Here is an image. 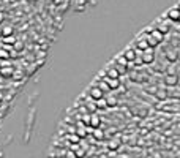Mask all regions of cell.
Returning a JSON list of instances; mask_svg holds the SVG:
<instances>
[{
    "label": "cell",
    "mask_w": 180,
    "mask_h": 158,
    "mask_svg": "<svg viewBox=\"0 0 180 158\" xmlns=\"http://www.w3.org/2000/svg\"><path fill=\"white\" fill-rule=\"evenodd\" d=\"M141 60L144 65H152L155 62V52L152 48H147L146 51H141Z\"/></svg>",
    "instance_id": "obj_1"
},
{
    "label": "cell",
    "mask_w": 180,
    "mask_h": 158,
    "mask_svg": "<svg viewBox=\"0 0 180 158\" xmlns=\"http://www.w3.org/2000/svg\"><path fill=\"white\" fill-rule=\"evenodd\" d=\"M100 79H103L104 82L108 84V87L111 88V90H117V88L120 87V81H119V78H109V76H101Z\"/></svg>",
    "instance_id": "obj_2"
},
{
    "label": "cell",
    "mask_w": 180,
    "mask_h": 158,
    "mask_svg": "<svg viewBox=\"0 0 180 158\" xmlns=\"http://www.w3.org/2000/svg\"><path fill=\"white\" fill-rule=\"evenodd\" d=\"M133 48H134L136 49V51H146V49L148 48V44H147V41H146V38H144L142 35H141L139 38H138V40H136L134 41V46H133Z\"/></svg>",
    "instance_id": "obj_3"
},
{
    "label": "cell",
    "mask_w": 180,
    "mask_h": 158,
    "mask_svg": "<svg viewBox=\"0 0 180 158\" xmlns=\"http://www.w3.org/2000/svg\"><path fill=\"white\" fill-rule=\"evenodd\" d=\"M89 97L92 98V100H100V98L104 97V93L96 86H92V87L89 88Z\"/></svg>",
    "instance_id": "obj_4"
},
{
    "label": "cell",
    "mask_w": 180,
    "mask_h": 158,
    "mask_svg": "<svg viewBox=\"0 0 180 158\" xmlns=\"http://www.w3.org/2000/svg\"><path fill=\"white\" fill-rule=\"evenodd\" d=\"M177 82H179V76L177 74H164V84H166L167 87H174V86H177Z\"/></svg>",
    "instance_id": "obj_5"
},
{
    "label": "cell",
    "mask_w": 180,
    "mask_h": 158,
    "mask_svg": "<svg viewBox=\"0 0 180 158\" xmlns=\"http://www.w3.org/2000/svg\"><path fill=\"white\" fill-rule=\"evenodd\" d=\"M167 19L172 22H179V19H180V13H179V8H177V5L174 6V8H171L169 11H167Z\"/></svg>",
    "instance_id": "obj_6"
},
{
    "label": "cell",
    "mask_w": 180,
    "mask_h": 158,
    "mask_svg": "<svg viewBox=\"0 0 180 158\" xmlns=\"http://www.w3.org/2000/svg\"><path fill=\"white\" fill-rule=\"evenodd\" d=\"M155 98L156 100H161V101H164V100H167V88H163V87H156L155 90Z\"/></svg>",
    "instance_id": "obj_7"
},
{
    "label": "cell",
    "mask_w": 180,
    "mask_h": 158,
    "mask_svg": "<svg viewBox=\"0 0 180 158\" xmlns=\"http://www.w3.org/2000/svg\"><path fill=\"white\" fill-rule=\"evenodd\" d=\"M122 55H123L128 62H133V60H134V57L138 55V52H136L134 48H128V49H125V51H123Z\"/></svg>",
    "instance_id": "obj_8"
},
{
    "label": "cell",
    "mask_w": 180,
    "mask_h": 158,
    "mask_svg": "<svg viewBox=\"0 0 180 158\" xmlns=\"http://www.w3.org/2000/svg\"><path fill=\"white\" fill-rule=\"evenodd\" d=\"M177 55H179L177 48L166 51V59H167V62H171V63H175V62H177Z\"/></svg>",
    "instance_id": "obj_9"
},
{
    "label": "cell",
    "mask_w": 180,
    "mask_h": 158,
    "mask_svg": "<svg viewBox=\"0 0 180 158\" xmlns=\"http://www.w3.org/2000/svg\"><path fill=\"white\" fill-rule=\"evenodd\" d=\"M103 98H104V101H106V107H115L117 106V98L114 95L108 93V95H104Z\"/></svg>",
    "instance_id": "obj_10"
},
{
    "label": "cell",
    "mask_w": 180,
    "mask_h": 158,
    "mask_svg": "<svg viewBox=\"0 0 180 158\" xmlns=\"http://www.w3.org/2000/svg\"><path fill=\"white\" fill-rule=\"evenodd\" d=\"M100 123H101V119H100L98 114H95V112L90 114V126H92V128H98Z\"/></svg>",
    "instance_id": "obj_11"
},
{
    "label": "cell",
    "mask_w": 180,
    "mask_h": 158,
    "mask_svg": "<svg viewBox=\"0 0 180 158\" xmlns=\"http://www.w3.org/2000/svg\"><path fill=\"white\" fill-rule=\"evenodd\" d=\"M156 30L161 32L163 35H166V33L171 32V24H169V22H160V24L156 25Z\"/></svg>",
    "instance_id": "obj_12"
},
{
    "label": "cell",
    "mask_w": 180,
    "mask_h": 158,
    "mask_svg": "<svg viewBox=\"0 0 180 158\" xmlns=\"http://www.w3.org/2000/svg\"><path fill=\"white\" fill-rule=\"evenodd\" d=\"M148 35H150L152 38H153V40L156 41V43H161V41L164 40V35H163V33L161 32H158V30H156V29H153V30H150V33H148Z\"/></svg>",
    "instance_id": "obj_13"
},
{
    "label": "cell",
    "mask_w": 180,
    "mask_h": 158,
    "mask_svg": "<svg viewBox=\"0 0 180 158\" xmlns=\"http://www.w3.org/2000/svg\"><path fill=\"white\" fill-rule=\"evenodd\" d=\"M13 32H14L13 25H10V24L3 25L2 24V37H10V35H13Z\"/></svg>",
    "instance_id": "obj_14"
},
{
    "label": "cell",
    "mask_w": 180,
    "mask_h": 158,
    "mask_svg": "<svg viewBox=\"0 0 180 158\" xmlns=\"http://www.w3.org/2000/svg\"><path fill=\"white\" fill-rule=\"evenodd\" d=\"M13 71H14L13 67H2L0 68V74H2L3 78H10V76H13Z\"/></svg>",
    "instance_id": "obj_15"
},
{
    "label": "cell",
    "mask_w": 180,
    "mask_h": 158,
    "mask_svg": "<svg viewBox=\"0 0 180 158\" xmlns=\"http://www.w3.org/2000/svg\"><path fill=\"white\" fill-rule=\"evenodd\" d=\"M96 87H98L100 90L103 92V93H108V92H111V88L108 87V84L104 82L103 79H98V81H96Z\"/></svg>",
    "instance_id": "obj_16"
},
{
    "label": "cell",
    "mask_w": 180,
    "mask_h": 158,
    "mask_svg": "<svg viewBox=\"0 0 180 158\" xmlns=\"http://www.w3.org/2000/svg\"><path fill=\"white\" fill-rule=\"evenodd\" d=\"M85 106H87V111H89V112L90 114H92V112H95V111H96V105H95V100H92V98H87V101H85Z\"/></svg>",
    "instance_id": "obj_17"
},
{
    "label": "cell",
    "mask_w": 180,
    "mask_h": 158,
    "mask_svg": "<svg viewBox=\"0 0 180 158\" xmlns=\"http://www.w3.org/2000/svg\"><path fill=\"white\" fill-rule=\"evenodd\" d=\"M106 76H109V78H120V74H119V71L115 70L114 67H108V70H106V73H104Z\"/></svg>",
    "instance_id": "obj_18"
},
{
    "label": "cell",
    "mask_w": 180,
    "mask_h": 158,
    "mask_svg": "<svg viewBox=\"0 0 180 158\" xmlns=\"http://www.w3.org/2000/svg\"><path fill=\"white\" fill-rule=\"evenodd\" d=\"M112 67H114L115 70L119 71V74H120V76H122V74H127V70H128L127 67H123V65H119V63H114Z\"/></svg>",
    "instance_id": "obj_19"
},
{
    "label": "cell",
    "mask_w": 180,
    "mask_h": 158,
    "mask_svg": "<svg viewBox=\"0 0 180 158\" xmlns=\"http://www.w3.org/2000/svg\"><path fill=\"white\" fill-rule=\"evenodd\" d=\"M0 40L3 41V44H14V41H16V38H14L13 35H10V37H2Z\"/></svg>",
    "instance_id": "obj_20"
},
{
    "label": "cell",
    "mask_w": 180,
    "mask_h": 158,
    "mask_svg": "<svg viewBox=\"0 0 180 158\" xmlns=\"http://www.w3.org/2000/svg\"><path fill=\"white\" fill-rule=\"evenodd\" d=\"M10 57H11V52H8V51H6V49H0V59H5V60H8L10 59Z\"/></svg>",
    "instance_id": "obj_21"
},
{
    "label": "cell",
    "mask_w": 180,
    "mask_h": 158,
    "mask_svg": "<svg viewBox=\"0 0 180 158\" xmlns=\"http://www.w3.org/2000/svg\"><path fill=\"white\" fill-rule=\"evenodd\" d=\"M115 63H119V65H123V67H127V65H128V60L125 59L123 55H119V57L115 59Z\"/></svg>",
    "instance_id": "obj_22"
},
{
    "label": "cell",
    "mask_w": 180,
    "mask_h": 158,
    "mask_svg": "<svg viewBox=\"0 0 180 158\" xmlns=\"http://www.w3.org/2000/svg\"><path fill=\"white\" fill-rule=\"evenodd\" d=\"M95 105H96V109H103V107H106V101H104V98H100V100H95Z\"/></svg>",
    "instance_id": "obj_23"
},
{
    "label": "cell",
    "mask_w": 180,
    "mask_h": 158,
    "mask_svg": "<svg viewBox=\"0 0 180 158\" xmlns=\"http://www.w3.org/2000/svg\"><path fill=\"white\" fill-rule=\"evenodd\" d=\"M13 46H14V49H16V51H22V49H24V41H19V40H16Z\"/></svg>",
    "instance_id": "obj_24"
},
{
    "label": "cell",
    "mask_w": 180,
    "mask_h": 158,
    "mask_svg": "<svg viewBox=\"0 0 180 158\" xmlns=\"http://www.w3.org/2000/svg\"><path fill=\"white\" fill-rule=\"evenodd\" d=\"M167 74H177V63H172L171 68H167Z\"/></svg>",
    "instance_id": "obj_25"
},
{
    "label": "cell",
    "mask_w": 180,
    "mask_h": 158,
    "mask_svg": "<svg viewBox=\"0 0 180 158\" xmlns=\"http://www.w3.org/2000/svg\"><path fill=\"white\" fill-rule=\"evenodd\" d=\"M92 131H93V134H95L96 139H101V138H103V131H101L100 128H93Z\"/></svg>",
    "instance_id": "obj_26"
},
{
    "label": "cell",
    "mask_w": 180,
    "mask_h": 158,
    "mask_svg": "<svg viewBox=\"0 0 180 158\" xmlns=\"http://www.w3.org/2000/svg\"><path fill=\"white\" fill-rule=\"evenodd\" d=\"M70 141H71V142H79L81 138L77 136V134H73V136H70Z\"/></svg>",
    "instance_id": "obj_27"
},
{
    "label": "cell",
    "mask_w": 180,
    "mask_h": 158,
    "mask_svg": "<svg viewBox=\"0 0 180 158\" xmlns=\"http://www.w3.org/2000/svg\"><path fill=\"white\" fill-rule=\"evenodd\" d=\"M119 144H120V142H119V139H115V141H111V142H109V145H111L112 149L119 147Z\"/></svg>",
    "instance_id": "obj_28"
},
{
    "label": "cell",
    "mask_w": 180,
    "mask_h": 158,
    "mask_svg": "<svg viewBox=\"0 0 180 158\" xmlns=\"http://www.w3.org/2000/svg\"><path fill=\"white\" fill-rule=\"evenodd\" d=\"M3 100V92H0V101Z\"/></svg>",
    "instance_id": "obj_29"
},
{
    "label": "cell",
    "mask_w": 180,
    "mask_h": 158,
    "mask_svg": "<svg viewBox=\"0 0 180 158\" xmlns=\"http://www.w3.org/2000/svg\"><path fill=\"white\" fill-rule=\"evenodd\" d=\"M0 38H2V25H0Z\"/></svg>",
    "instance_id": "obj_30"
},
{
    "label": "cell",
    "mask_w": 180,
    "mask_h": 158,
    "mask_svg": "<svg viewBox=\"0 0 180 158\" xmlns=\"http://www.w3.org/2000/svg\"><path fill=\"white\" fill-rule=\"evenodd\" d=\"M0 106H2V101H0Z\"/></svg>",
    "instance_id": "obj_31"
}]
</instances>
